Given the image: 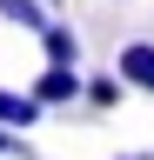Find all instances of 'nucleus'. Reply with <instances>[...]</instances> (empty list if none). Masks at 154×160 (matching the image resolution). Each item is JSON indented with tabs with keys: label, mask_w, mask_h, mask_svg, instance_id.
I'll return each instance as SVG.
<instances>
[{
	"label": "nucleus",
	"mask_w": 154,
	"mask_h": 160,
	"mask_svg": "<svg viewBox=\"0 0 154 160\" xmlns=\"http://www.w3.org/2000/svg\"><path fill=\"white\" fill-rule=\"evenodd\" d=\"M34 93H40V107H67V100H87V80L74 67H54V60H47V73L34 80Z\"/></svg>",
	"instance_id": "1"
},
{
	"label": "nucleus",
	"mask_w": 154,
	"mask_h": 160,
	"mask_svg": "<svg viewBox=\"0 0 154 160\" xmlns=\"http://www.w3.org/2000/svg\"><path fill=\"white\" fill-rule=\"evenodd\" d=\"M127 80V87H141V93H154V40H127L121 47V67H114Z\"/></svg>",
	"instance_id": "2"
},
{
	"label": "nucleus",
	"mask_w": 154,
	"mask_h": 160,
	"mask_svg": "<svg viewBox=\"0 0 154 160\" xmlns=\"http://www.w3.org/2000/svg\"><path fill=\"white\" fill-rule=\"evenodd\" d=\"M40 53L54 60V67H74V60H81V40H74L67 20H47V27H40Z\"/></svg>",
	"instance_id": "3"
},
{
	"label": "nucleus",
	"mask_w": 154,
	"mask_h": 160,
	"mask_svg": "<svg viewBox=\"0 0 154 160\" xmlns=\"http://www.w3.org/2000/svg\"><path fill=\"white\" fill-rule=\"evenodd\" d=\"M0 120H7V127H40V93H13V87H0Z\"/></svg>",
	"instance_id": "4"
},
{
	"label": "nucleus",
	"mask_w": 154,
	"mask_h": 160,
	"mask_svg": "<svg viewBox=\"0 0 154 160\" xmlns=\"http://www.w3.org/2000/svg\"><path fill=\"white\" fill-rule=\"evenodd\" d=\"M0 20H7V27H27V33H40L47 27V0H0Z\"/></svg>",
	"instance_id": "5"
},
{
	"label": "nucleus",
	"mask_w": 154,
	"mask_h": 160,
	"mask_svg": "<svg viewBox=\"0 0 154 160\" xmlns=\"http://www.w3.org/2000/svg\"><path fill=\"white\" fill-rule=\"evenodd\" d=\"M121 87H127V80H87V107H114V100H121Z\"/></svg>",
	"instance_id": "6"
},
{
	"label": "nucleus",
	"mask_w": 154,
	"mask_h": 160,
	"mask_svg": "<svg viewBox=\"0 0 154 160\" xmlns=\"http://www.w3.org/2000/svg\"><path fill=\"white\" fill-rule=\"evenodd\" d=\"M0 153H20V133H13L7 120H0Z\"/></svg>",
	"instance_id": "7"
}]
</instances>
